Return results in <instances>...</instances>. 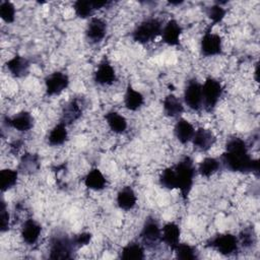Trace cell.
I'll list each match as a JSON object with an SVG mask.
<instances>
[{
	"label": "cell",
	"mask_w": 260,
	"mask_h": 260,
	"mask_svg": "<svg viewBox=\"0 0 260 260\" xmlns=\"http://www.w3.org/2000/svg\"><path fill=\"white\" fill-rule=\"evenodd\" d=\"M184 101L194 111H198L202 107V84L196 78H191L187 81L184 90Z\"/></svg>",
	"instance_id": "obj_9"
},
{
	"label": "cell",
	"mask_w": 260,
	"mask_h": 260,
	"mask_svg": "<svg viewBox=\"0 0 260 260\" xmlns=\"http://www.w3.org/2000/svg\"><path fill=\"white\" fill-rule=\"evenodd\" d=\"M82 116V107L79 104L78 99H71L62 109V115L60 122L66 126L71 125Z\"/></svg>",
	"instance_id": "obj_16"
},
{
	"label": "cell",
	"mask_w": 260,
	"mask_h": 260,
	"mask_svg": "<svg viewBox=\"0 0 260 260\" xmlns=\"http://www.w3.org/2000/svg\"><path fill=\"white\" fill-rule=\"evenodd\" d=\"M69 84V77L66 73L61 71H55L45 78L46 94L49 96L58 95L64 89L67 88Z\"/></svg>",
	"instance_id": "obj_10"
},
{
	"label": "cell",
	"mask_w": 260,
	"mask_h": 260,
	"mask_svg": "<svg viewBox=\"0 0 260 260\" xmlns=\"http://www.w3.org/2000/svg\"><path fill=\"white\" fill-rule=\"evenodd\" d=\"M169 3H170V4H175V5H178V4H181V3H183V1H176V2H174V1H170Z\"/></svg>",
	"instance_id": "obj_40"
},
{
	"label": "cell",
	"mask_w": 260,
	"mask_h": 260,
	"mask_svg": "<svg viewBox=\"0 0 260 260\" xmlns=\"http://www.w3.org/2000/svg\"><path fill=\"white\" fill-rule=\"evenodd\" d=\"M238 241H239V244L245 249H251L255 247L257 243V236L254 228L248 226L243 229L239 234Z\"/></svg>",
	"instance_id": "obj_31"
},
{
	"label": "cell",
	"mask_w": 260,
	"mask_h": 260,
	"mask_svg": "<svg viewBox=\"0 0 260 260\" xmlns=\"http://www.w3.org/2000/svg\"><path fill=\"white\" fill-rule=\"evenodd\" d=\"M93 79H94L95 83L100 84V85H111L117 80L115 69L111 65L108 58L105 57L100 62L99 66L94 72Z\"/></svg>",
	"instance_id": "obj_11"
},
{
	"label": "cell",
	"mask_w": 260,
	"mask_h": 260,
	"mask_svg": "<svg viewBox=\"0 0 260 260\" xmlns=\"http://www.w3.org/2000/svg\"><path fill=\"white\" fill-rule=\"evenodd\" d=\"M182 31L183 28L176 19L169 20L161 29L162 42L169 46H178Z\"/></svg>",
	"instance_id": "obj_13"
},
{
	"label": "cell",
	"mask_w": 260,
	"mask_h": 260,
	"mask_svg": "<svg viewBox=\"0 0 260 260\" xmlns=\"http://www.w3.org/2000/svg\"><path fill=\"white\" fill-rule=\"evenodd\" d=\"M206 12H207V16L212 21L211 25H213V24H216V23L220 22L223 19L224 15L226 13V10L223 7H221L220 5L215 4V5H212V6L208 7Z\"/></svg>",
	"instance_id": "obj_35"
},
{
	"label": "cell",
	"mask_w": 260,
	"mask_h": 260,
	"mask_svg": "<svg viewBox=\"0 0 260 260\" xmlns=\"http://www.w3.org/2000/svg\"><path fill=\"white\" fill-rule=\"evenodd\" d=\"M111 2L110 1H92V6L94 8V10L96 9H101L107 5H109Z\"/></svg>",
	"instance_id": "obj_39"
},
{
	"label": "cell",
	"mask_w": 260,
	"mask_h": 260,
	"mask_svg": "<svg viewBox=\"0 0 260 260\" xmlns=\"http://www.w3.org/2000/svg\"><path fill=\"white\" fill-rule=\"evenodd\" d=\"M0 16L7 23L13 22L15 18V7L13 3L10 1H2L0 3Z\"/></svg>",
	"instance_id": "obj_34"
},
{
	"label": "cell",
	"mask_w": 260,
	"mask_h": 260,
	"mask_svg": "<svg viewBox=\"0 0 260 260\" xmlns=\"http://www.w3.org/2000/svg\"><path fill=\"white\" fill-rule=\"evenodd\" d=\"M136 202V194L130 186L123 187L117 194V204L123 210H130L134 208Z\"/></svg>",
	"instance_id": "obj_21"
},
{
	"label": "cell",
	"mask_w": 260,
	"mask_h": 260,
	"mask_svg": "<svg viewBox=\"0 0 260 260\" xmlns=\"http://www.w3.org/2000/svg\"><path fill=\"white\" fill-rule=\"evenodd\" d=\"M219 161L231 172L259 175V160L250 156L246 142L240 137H232L228 140Z\"/></svg>",
	"instance_id": "obj_2"
},
{
	"label": "cell",
	"mask_w": 260,
	"mask_h": 260,
	"mask_svg": "<svg viewBox=\"0 0 260 260\" xmlns=\"http://www.w3.org/2000/svg\"><path fill=\"white\" fill-rule=\"evenodd\" d=\"M176 257L182 260H194L198 258V252L195 247L187 243H179L174 249Z\"/></svg>",
	"instance_id": "obj_32"
},
{
	"label": "cell",
	"mask_w": 260,
	"mask_h": 260,
	"mask_svg": "<svg viewBox=\"0 0 260 260\" xmlns=\"http://www.w3.org/2000/svg\"><path fill=\"white\" fill-rule=\"evenodd\" d=\"M72 238L66 235L57 234L50 240V255L51 259H70L75 250Z\"/></svg>",
	"instance_id": "obj_5"
},
{
	"label": "cell",
	"mask_w": 260,
	"mask_h": 260,
	"mask_svg": "<svg viewBox=\"0 0 260 260\" xmlns=\"http://www.w3.org/2000/svg\"><path fill=\"white\" fill-rule=\"evenodd\" d=\"M83 182L87 188L94 191L103 190L107 186V180L98 168L91 169L84 177Z\"/></svg>",
	"instance_id": "obj_22"
},
{
	"label": "cell",
	"mask_w": 260,
	"mask_h": 260,
	"mask_svg": "<svg viewBox=\"0 0 260 260\" xmlns=\"http://www.w3.org/2000/svg\"><path fill=\"white\" fill-rule=\"evenodd\" d=\"M18 179V171L11 169H4L0 172V188L5 192L15 186Z\"/></svg>",
	"instance_id": "obj_29"
},
{
	"label": "cell",
	"mask_w": 260,
	"mask_h": 260,
	"mask_svg": "<svg viewBox=\"0 0 260 260\" xmlns=\"http://www.w3.org/2000/svg\"><path fill=\"white\" fill-rule=\"evenodd\" d=\"M68 137V132L66 129V125L62 122H59L49 133L48 135V143L52 146H58L63 144Z\"/></svg>",
	"instance_id": "obj_28"
},
{
	"label": "cell",
	"mask_w": 260,
	"mask_h": 260,
	"mask_svg": "<svg viewBox=\"0 0 260 260\" xmlns=\"http://www.w3.org/2000/svg\"><path fill=\"white\" fill-rule=\"evenodd\" d=\"M105 119L110 127V129L115 133H123L127 129V120L124 116L120 115L118 112L111 111L105 115Z\"/></svg>",
	"instance_id": "obj_26"
},
{
	"label": "cell",
	"mask_w": 260,
	"mask_h": 260,
	"mask_svg": "<svg viewBox=\"0 0 260 260\" xmlns=\"http://www.w3.org/2000/svg\"><path fill=\"white\" fill-rule=\"evenodd\" d=\"M21 145H22V142H21L20 140H16V141L12 142V143L10 144V150H11V152H13V153L18 152V150H19V148L21 147Z\"/></svg>",
	"instance_id": "obj_38"
},
{
	"label": "cell",
	"mask_w": 260,
	"mask_h": 260,
	"mask_svg": "<svg viewBox=\"0 0 260 260\" xmlns=\"http://www.w3.org/2000/svg\"><path fill=\"white\" fill-rule=\"evenodd\" d=\"M215 141H216L215 135L209 129H206L203 127L198 128L194 132V135L192 138L193 145L201 151L209 150L213 146Z\"/></svg>",
	"instance_id": "obj_14"
},
{
	"label": "cell",
	"mask_w": 260,
	"mask_h": 260,
	"mask_svg": "<svg viewBox=\"0 0 260 260\" xmlns=\"http://www.w3.org/2000/svg\"><path fill=\"white\" fill-rule=\"evenodd\" d=\"M222 92L223 87L218 80L213 77H207L205 79L202 84V107H204L205 111H213Z\"/></svg>",
	"instance_id": "obj_4"
},
{
	"label": "cell",
	"mask_w": 260,
	"mask_h": 260,
	"mask_svg": "<svg viewBox=\"0 0 260 260\" xmlns=\"http://www.w3.org/2000/svg\"><path fill=\"white\" fill-rule=\"evenodd\" d=\"M162 23L158 18L150 17L140 22L132 32L134 42L145 45L161 34Z\"/></svg>",
	"instance_id": "obj_3"
},
{
	"label": "cell",
	"mask_w": 260,
	"mask_h": 260,
	"mask_svg": "<svg viewBox=\"0 0 260 260\" xmlns=\"http://www.w3.org/2000/svg\"><path fill=\"white\" fill-rule=\"evenodd\" d=\"M42 226L32 218L26 219L21 228V238L27 245H34L40 238Z\"/></svg>",
	"instance_id": "obj_18"
},
{
	"label": "cell",
	"mask_w": 260,
	"mask_h": 260,
	"mask_svg": "<svg viewBox=\"0 0 260 260\" xmlns=\"http://www.w3.org/2000/svg\"><path fill=\"white\" fill-rule=\"evenodd\" d=\"M194 132H195V129L189 121L183 118L178 119L174 127V133L180 143L186 144L190 140H192Z\"/></svg>",
	"instance_id": "obj_20"
},
{
	"label": "cell",
	"mask_w": 260,
	"mask_h": 260,
	"mask_svg": "<svg viewBox=\"0 0 260 260\" xmlns=\"http://www.w3.org/2000/svg\"><path fill=\"white\" fill-rule=\"evenodd\" d=\"M120 257L122 259L127 260H142L144 259V248L141 244L137 242H131L128 243L126 246L122 248Z\"/></svg>",
	"instance_id": "obj_27"
},
{
	"label": "cell",
	"mask_w": 260,
	"mask_h": 260,
	"mask_svg": "<svg viewBox=\"0 0 260 260\" xmlns=\"http://www.w3.org/2000/svg\"><path fill=\"white\" fill-rule=\"evenodd\" d=\"M162 107L166 116L171 118H177L184 112V107L181 101L173 93H170L165 98Z\"/></svg>",
	"instance_id": "obj_23"
},
{
	"label": "cell",
	"mask_w": 260,
	"mask_h": 260,
	"mask_svg": "<svg viewBox=\"0 0 260 260\" xmlns=\"http://www.w3.org/2000/svg\"><path fill=\"white\" fill-rule=\"evenodd\" d=\"M144 103V98L141 92L135 90L130 84L126 88L124 96L125 108L129 111H137L142 107Z\"/></svg>",
	"instance_id": "obj_24"
},
{
	"label": "cell",
	"mask_w": 260,
	"mask_h": 260,
	"mask_svg": "<svg viewBox=\"0 0 260 260\" xmlns=\"http://www.w3.org/2000/svg\"><path fill=\"white\" fill-rule=\"evenodd\" d=\"M220 161L214 157H205L198 166V173L205 178L210 177L218 171Z\"/></svg>",
	"instance_id": "obj_30"
},
{
	"label": "cell",
	"mask_w": 260,
	"mask_h": 260,
	"mask_svg": "<svg viewBox=\"0 0 260 260\" xmlns=\"http://www.w3.org/2000/svg\"><path fill=\"white\" fill-rule=\"evenodd\" d=\"M73 8H74L76 16L79 18H82V19L90 17L94 12V8L92 6V1L77 0L74 2Z\"/></svg>",
	"instance_id": "obj_33"
},
{
	"label": "cell",
	"mask_w": 260,
	"mask_h": 260,
	"mask_svg": "<svg viewBox=\"0 0 260 260\" xmlns=\"http://www.w3.org/2000/svg\"><path fill=\"white\" fill-rule=\"evenodd\" d=\"M211 24L207 27L200 43V53L204 57L216 56L222 52L221 38L218 35L211 32Z\"/></svg>",
	"instance_id": "obj_8"
},
{
	"label": "cell",
	"mask_w": 260,
	"mask_h": 260,
	"mask_svg": "<svg viewBox=\"0 0 260 260\" xmlns=\"http://www.w3.org/2000/svg\"><path fill=\"white\" fill-rule=\"evenodd\" d=\"M196 170L190 156L183 157L176 165L161 171L158 182L162 188L173 190L179 189L184 201H187L192 189Z\"/></svg>",
	"instance_id": "obj_1"
},
{
	"label": "cell",
	"mask_w": 260,
	"mask_h": 260,
	"mask_svg": "<svg viewBox=\"0 0 260 260\" xmlns=\"http://www.w3.org/2000/svg\"><path fill=\"white\" fill-rule=\"evenodd\" d=\"M140 239L143 245L148 248L156 247L161 241V229L154 217L148 216L145 218L140 232Z\"/></svg>",
	"instance_id": "obj_7"
},
{
	"label": "cell",
	"mask_w": 260,
	"mask_h": 260,
	"mask_svg": "<svg viewBox=\"0 0 260 260\" xmlns=\"http://www.w3.org/2000/svg\"><path fill=\"white\" fill-rule=\"evenodd\" d=\"M4 120L8 126L16 129L17 131H20V132L28 131L34 126V118L30 115V113L26 112V111H21L11 118L5 117Z\"/></svg>",
	"instance_id": "obj_15"
},
{
	"label": "cell",
	"mask_w": 260,
	"mask_h": 260,
	"mask_svg": "<svg viewBox=\"0 0 260 260\" xmlns=\"http://www.w3.org/2000/svg\"><path fill=\"white\" fill-rule=\"evenodd\" d=\"M40 166L41 164L39 160V155L37 153H25L20 158L18 171L22 174L30 175L38 172Z\"/></svg>",
	"instance_id": "obj_25"
},
{
	"label": "cell",
	"mask_w": 260,
	"mask_h": 260,
	"mask_svg": "<svg viewBox=\"0 0 260 260\" xmlns=\"http://www.w3.org/2000/svg\"><path fill=\"white\" fill-rule=\"evenodd\" d=\"M107 34V22L99 17H91L86 29L85 36L90 43H100Z\"/></svg>",
	"instance_id": "obj_12"
},
{
	"label": "cell",
	"mask_w": 260,
	"mask_h": 260,
	"mask_svg": "<svg viewBox=\"0 0 260 260\" xmlns=\"http://www.w3.org/2000/svg\"><path fill=\"white\" fill-rule=\"evenodd\" d=\"M91 238H92V235L90 233H81V234H78V235L72 237V241H73L75 248L77 249V248L87 245L90 242Z\"/></svg>",
	"instance_id": "obj_37"
},
{
	"label": "cell",
	"mask_w": 260,
	"mask_h": 260,
	"mask_svg": "<svg viewBox=\"0 0 260 260\" xmlns=\"http://www.w3.org/2000/svg\"><path fill=\"white\" fill-rule=\"evenodd\" d=\"M180 235L181 230L176 222H168L161 228V241L173 251L180 243Z\"/></svg>",
	"instance_id": "obj_19"
},
{
	"label": "cell",
	"mask_w": 260,
	"mask_h": 260,
	"mask_svg": "<svg viewBox=\"0 0 260 260\" xmlns=\"http://www.w3.org/2000/svg\"><path fill=\"white\" fill-rule=\"evenodd\" d=\"M5 65L13 77L20 78L28 74L30 63L26 58L19 55H15L13 58L8 60Z\"/></svg>",
	"instance_id": "obj_17"
},
{
	"label": "cell",
	"mask_w": 260,
	"mask_h": 260,
	"mask_svg": "<svg viewBox=\"0 0 260 260\" xmlns=\"http://www.w3.org/2000/svg\"><path fill=\"white\" fill-rule=\"evenodd\" d=\"M0 217H1V233H4L9 230V222H10V216L6 208V204L1 200V206H0Z\"/></svg>",
	"instance_id": "obj_36"
},
{
	"label": "cell",
	"mask_w": 260,
	"mask_h": 260,
	"mask_svg": "<svg viewBox=\"0 0 260 260\" xmlns=\"http://www.w3.org/2000/svg\"><path fill=\"white\" fill-rule=\"evenodd\" d=\"M206 247L215 249L221 255L231 256L238 252L239 241L238 238L232 234H218L206 242Z\"/></svg>",
	"instance_id": "obj_6"
}]
</instances>
